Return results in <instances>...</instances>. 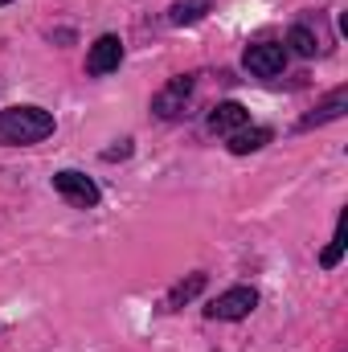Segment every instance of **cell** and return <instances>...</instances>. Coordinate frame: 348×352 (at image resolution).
<instances>
[{
	"mask_svg": "<svg viewBox=\"0 0 348 352\" xmlns=\"http://www.w3.org/2000/svg\"><path fill=\"white\" fill-rule=\"evenodd\" d=\"M226 140H230L226 148H230L234 156H250V152H262V148L274 140V131H270V127H242V131H234V135H226Z\"/></svg>",
	"mask_w": 348,
	"mask_h": 352,
	"instance_id": "obj_9",
	"label": "cell"
},
{
	"mask_svg": "<svg viewBox=\"0 0 348 352\" xmlns=\"http://www.w3.org/2000/svg\"><path fill=\"white\" fill-rule=\"evenodd\" d=\"M193 90H197L193 74H176V78H168L164 87L152 94V115H156V119H180L184 107H188V98H193Z\"/></svg>",
	"mask_w": 348,
	"mask_h": 352,
	"instance_id": "obj_2",
	"label": "cell"
},
{
	"mask_svg": "<svg viewBox=\"0 0 348 352\" xmlns=\"http://www.w3.org/2000/svg\"><path fill=\"white\" fill-rule=\"evenodd\" d=\"M340 258H345V217L336 221V238H332V246L320 254V266H324V270H332V266L340 263Z\"/></svg>",
	"mask_w": 348,
	"mask_h": 352,
	"instance_id": "obj_13",
	"label": "cell"
},
{
	"mask_svg": "<svg viewBox=\"0 0 348 352\" xmlns=\"http://www.w3.org/2000/svg\"><path fill=\"white\" fill-rule=\"evenodd\" d=\"M205 283H209V278H205V270H193L188 278H180L173 291H168V299H164V311H180L184 303H193V299L205 291Z\"/></svg>",
	"mask_w": 348,
	"mask_h": 352,
	"instance_id": "obj_10",
	"label": "cell"
},
{
	"mask_svg": "<svg viewBox=\"0 0 348 352\" xmlns=\"http://www.w3.org/2000/svg\"><path fill=\"white\" fill-rule=\"evenodd\" d=\"M287 50L299 54V58H316V54H320V37H316L307 25H291V33H287Z\"/></svg>",
	"mask_w": 348,
	"mask_h": 352,
	"instance_id": "obj_12",
	"label": "cell"
},
{
	"mask_svg": "<svg viewBox=\"0 0 348 352\" xmlns=\"http://www.w3.org/2000/svg\"><path fill=\"white\" fill-rule=\"evenodd\" d=\"M345 111H348V87H336L320 107H316V111H312V115H307V119H303V123H299V127H303V131H307V127H324V123L340 119Z\"/></svg>",
	"mask_w": 348,
	"mask_h": 352,
	"instance_id": "obj_8",
	"label": "cell"
},
{
	"mask_svg": "<svg viewBox=\"0 0 348 352\" xmlns=\"http://www.w3.org/2000/svg\"><path fill=\"white\" fill-rule=\"evenodd\" d=\"M119 62H123V41H119L115 33H102V37L90 45V54H87V74H94V78L115 74Z\"/></svg>",
	"mask_w": 348,
	"mask_h": 352,
	"instance_id": "obj_6",
	"label": "cell"
},
{
	"mask_svg": "<svg viewBox=\"0 0 348 352\" xmlns=\"http://www.w3.org/2000/svg\"><path fill=\"white\" fill-rule=\"evenodd\" d=\"M213 4L209 0H176L173 8H168V25H176V29H184V25H197L205 12H209Z\"/></svg>",
	"mask_w": 348,
	"mask_h": 352,
	"instance_id": "obj_11",
	"label": "cell"
},
{
	"mask_svg": "<svg viewBox=\"0 0 348 352\" xmlns=\"http://www.w3.org/2000/svg\"><path fill=\"white\" fill-rule=\"evenodd\" d=\"M209 131L213 135H234V131H242V127H250V111L242 107V102H217L213 111H209Z\"/></svg>",
	"mask_w": 348,
	"mask_h": 352,
	"instance_id": "obj_7",
	"label": "cell"
},
{
	"mask_svg": "<svg viewBox=\"0 0 348 352\" xmlns=\"http://www.w3.org/2000/svg\"><path fill=\"white\" fill-rule=\"evenodd\" d=\"M254 307H259V291H254V287H230V291H221V295L205 307V316L234 324V320H246Z\"/></svg>",
	"mask_w": 348,
	"mask_h": 352,
	"instance_id": "obj_3",
	"label": "cell"
},
{
	"mask_svg": "<svg viewBox=\"0 0 348 352\" xmlns=\"http://www.w3.org/2000/svg\"><path fill=\"white\" fill-rule=\"evenodd\" d=\"M127 156H131V144H127V140H123L119 148H107V152H102V160H127Z\"/></svg>",
	"mask_w": 348,
	"mask_h": 352,
	"instance_id": "obj_14",
	"label": "cell"
},
{
	"mask_svg": "<svg viewBox=\"0 0 348 352\" xmlns=\"http://www.w3.org/2000/svg\"><path fill=\"white\" fill-rule=\"evenodd\" d=\"M54 188H58V197H66L74 209H94L98 205V184L90 180L87 173H74V168H62V173H54Z\"/></svg>",
	"mask_w": 348,
	"mask_h": 352,
	"instance_id": "obj_5",
	"label": "cell"
},
{
	"mask_svg": "<svg viewBox=\"0 0 348 352\" xmlns=\"http://www.w3.org/2000/svg\"><path fill=\"white\" fill-rule=\"evenodd\" d=\"M242 66L259 78H279L283 66H287V45L283 41H254V45H246Z\"/></svg>",
	"mask_w": 348,
	"mask_h": 352,
	"instance_id": "obj_4",
	"label": "cell"
},
{
	"mask_svg": "<svg viewBox=\"0 0 348 352\" xmlns=\"http://www.w3.org/2000/svg\"><path fill=\"white\" fill-rule=\"evenodd\" d=\"M54 115L45 107H8L0 111V144L4 148H29V144H41L54 135Z\"/></svg>",
	"mask_w": 348,
	"mask_h": 352,
	"instance_id": "obj_1",
	"label": "cell"
}]
</instances>
